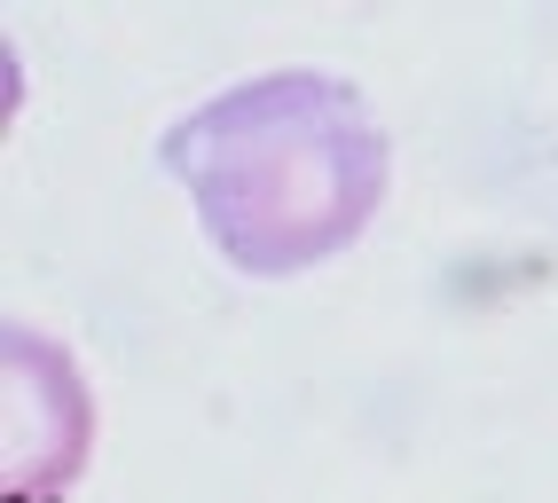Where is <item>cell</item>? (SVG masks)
Listing matches in <instances>:
<instances>
[{
  "instance_id": "obj_1",
  "label": "cell",
  "mask_w": 558,
  "mask_h": 503,
  "mask_svg": "<svg viewBox=\"0 0 558 503\" xmlns=\"http://www.w3.org/2000/svg\"><path fill=\"white\" fill-rule=\"evenodd\" d=\"M158 165L190 189L205 244L236 275H300L369 229L393 142L354 79L283 63L190 102L158 134Z\"/></svg>"
},
{
  "instance_id": "obj_2",
  "label": "cell",
  "mask_w": 558,
  "mask_h": 503,
  "mask_svg": "<svg viewBox=\"0 0 558 503\" xmlns=\"http://www.w3.org/2000/svg\"><path fill=\"white\" fill-rule=\"evenodd\" d=\"M95 441V393L63 339L9 322L0 331V464H9V495H48L87 464Z\"/></svg>"
}]
</instances>
